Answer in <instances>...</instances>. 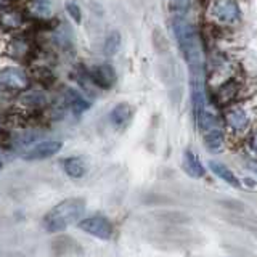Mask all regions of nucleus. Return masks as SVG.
<instances>
[{
  "label": "nucleus",
  "instance_id": "obj_10",
  "mask_svg": "<svg viewBox=\"0 0 257 257\" xmlns=\"http://www.w3.org/2000/svg\"><path fill=\"white\" fill-rule=\"evenodd\" d=\"M31 77L24 69L16 66H7L0 69V87L13 92H23L29 88Z\"/></svg>",
  "mask_w": 257,
  "mask_h": 257
},
{
  "label": "nucleus",
  "instance_id": "obj_15",
  "mask_svg": "<svg viewBox=\"0 0 257 257\" xmlns=\"http://www.w3.org/2000/svg\"><path fill=\"white\" fill-rule=\"evenodd\" d=\"M64 96H66V98H64V101H66V108L71 109L72 114L80 116V114H84L85 111L90 109V101H88L80 92H77L76 88H68Z\"/></svg>",
  "mask_w": 257,
  "mask_h": 257
},
{
  "label": "nucleus",
  "instance_id": "obj_24",
  "mask_svg": "<svg viewBox=\"0 0 257 257\" xmlns=\"http://www.w3.org/2000/svg\"><path fill=\"white\" fill-rule=\"evenodd\" d=\"M31 5L32 10L40 16H45L50 12V0H31Z\"/></svg>",
  "mask_w": 257,
  "mask_h": 257
},
{
  "label": "nucleus",
  "instance_id": "obj_25",
  "mask_svg": "<svg viewBox=\"0 0 257 257\" xmlns=\"http://www.w3.org/2000/svg\"><path fill=\"white\" fill-rule=\"evenodd\" d=\"M246 142H247V147H249V150H251L254 155L257 156V127L254 128V131L247 135V139H246Z\"/></svg>",
  "mask_w": 257,
  "mask_h": 257
},
{
  "label": "nucleus",
  "instance_id": "obj_22",
  "mask_svg": "<svg viewBox=\"0 0 257 257\" xmlns=\"http://www.w3.org/2000/svg\"><path fill=\"white\" fill-rule=\"evenodd\" d=\"M64 8H66V13L71 18V21H74L76 24L82 23V10H80V7H79V4L76 2V0H68L66 5H64Z\"/></svg>",
  "mask_w": 257,
  "mask_h": 257
},
{
  "label": "nucleus",
  "instance_id": "obj_3",
  "mask_svg": "<svg viewBox=\"0 0 257 257\" xmlns=\"http://www.w3.org/2000/svg\"><path fill=\"white\" fill-rule=\"evenodd\" d=\"M172 31L190 69H203V48L195 24L185 18V15H174Z\"/></svg>",
  "mask_w": 257,
  "mask_h": 257
},
{
  "label": "nucleus",
  "instance_id": "obj_11",
  "mask_svg": "<svg viewBox=\"0 0 257 257\" xmlns=\"http://www.w3.org/2000/svg\"><path fill=\"white\" fill-rule=\"evenodd\" d=\"M88 72V79L93 84V87L100 88V90H109L116 85L117 82V74L116 69L109 63H101L93 66Z\"/></svg>",
  "mask_w": 257,
  "mask_h": 257
},
{
  "label": "nucleus",
  "instance_id": "obj_9",
  "mask_svg": "<svg viewBox=\"0 0 257 257\" xmlns=\"http://www.w3.org/2000/svg\"><path fill=\"white\" fill-rule=\"evenodd\" d=\"M28 28V18L23 12L13 7L0 8V32L4 34H21Z\"/></svg>",
  "mask_w": 257,
  "mask_h": 257
},
{
  "label": "nucleus",
  "instance_id": "obj_18",
  "mask_svg": "<svg viewBox=\"0 0 257 257\" xmlns=\"http://www.w3.org/2000/svg\"><path fill=\"white\" fill-rule=\"evenodd\" d=\"M209 169H211L214 175H217L225 183H228L230 187H233V188H239L241 187L239 179L235 174H233L231 169H228L225 164L219 163V161H209Z\"/></svg>",
  "mask_w": 257,
  "mask_h": 257
},
{
  "label": "nucleus",
  "instance_id": "obj_17",
  "mask_svg": "<svg viewBox=\"0 0 257 257\" xmlns=\"http://www.w3.org/2000/svg\"><path fill=\"white\" fill-rule=\"evenodd\" d=\"M183 169L190 177H193V179H203L206 175L204 166L201 164L196 153H193L191 150H187L183 153Z\"/></svg>",
  "mask_w": 257,
  "mask_h": 257
},
{
  "label": "nucleus",
  "instance_id": "obj_1",
  "mask_svg": "<svg viewBox=\"0 0 257 257\" xmlns=\"http://www.w3.org/2000/svg\"><path fill=\"white\" fill-rule=\"evenodd\" d=\"M203 18L215 34H231L246 18V0H206Z\"/></svg>",
  "mask_w": 257,
  "mask_h": 257
},
{
  "label": "nucleus",
  "instance_id": "obj_13",
  "mask_svg": "<svg viewBox=\"0 0 257 257\" xmlns=\"http://www.w3.org/2000/svg\"><path fill=\"white\" fill-rule=\"evenodd\" d=\"M63 147V143L60 140H45V142H40L34 147H31L26 155H24V159H29V161H37V159H47L53 155H56Z\"/></svg>",
  "mask_w": 257,
  "mask_h": 257
},
{
  "label": "nucleus",
  "instance_id": "obj_27",
  "mask_svg": "<svg viewBox=\"0 0 257 257\" xmlns=\"http://www.w3.org/2000/svg\"><path fill=\"white\" fill-rule=\"evenodd\" d=\"M251 169H252V171L257 174V163H252V164H251Z\"/></svg>",
  "mask_w": 257,
  "mask_h": 257
},
{
  "label": "nucleus",
  "instance_id": "obj_12",
  "mask_svg": "<svg viewBox=\"0 0 257 257\" xmlns=\"http://www.w3.org/2000/svg\"><path fill=\"white\" fill-rule=\"evenodd\" d=\"M79 227L84 228L87 233H90V235H95L103 239H108L112 235L111 222L101 215H95V217H90V219H85L84 222L79 223Z\"/></svg>",
  "mask_w": 257,
  "mask_h": 257
},
{
  "label": "nucleus",
  "instance_id": "obj_20",
  "mask_svg": "<svg viewBox=\"0 0 257 257\" xmlns=\"http://www.w3.org/2000/svg\"><path fill=\"white\" fill-rule=\"evenodd\" d=\"M120 44H122V37L117 31H111L109 34L104 39V44H103V52L106 56H114L119 48H120Z\"/></svg>",
  "mask_w": 257,
  "mask_h": 257
},
{
  "label": "nucleus",
  "instance_id": "obj_19",
  "mask_svg": "<svg viewBox=\"0 0 257 257\" xmlns=\"http://www.w3.org/2000/svg\"><path fill=\"white\" fill-rule=\"evenodd\" d=\"M63 167H64V172H66L69 177L72 179H80V177H84L85 172H87V164L82 158H68L63 161Z\"/></svg>",
  "mask_w": 257,
  "mask_h": 257
},
{
  "label": "nucleus",
  "instance_id": "obj_8",
  "mask_svg": "<svg viewBox=\"0 0 257 257\" xmlns=\"http://www.w3.org/2000/svg\"><path fill=\"white\" fill-rule=\"evenodd\" d=\"M2 52L8 58H12L15 61L29 63L36 56V45L29 37L23 36L21 32V34H12L10 39H7Z\"/></svg>",
  "mask_w": 257,
  "mask_h": 257
},
{
  "label": "nucleus",
  "instance_id": "obj_21",
  "mask_svg": "<svg viewBox=\"0 0 257 257\" xmlns=\"http://www.w3.org/2000/svg\"><path fill=\"white\" fill-rule=\"evenodd\" d=\"M31 74H32V77H34V80H36L39 85L50 87L55 82V74L48 68H45V66H36V68H32Z\"/></svg>",
  "mask_w": 257,
  "mask_h": 257
},
{
  "label": "nucleus",
  "instance_id": "obj_2",
  "mask_svg": "<svg viewBox=\"0 0 257 257\" xmlns=\"http://www.w3.org/2000/svg\"><path fill=\"white\" fill-rule=\"evenodd\" d=\"M222 120L227 139H247L257 127V93L233 101L222 108Z\"/></svg>",
  "mask_w": 257,
  "mask_h": 257
},
{
  "label": "nucleus",
  "instance_id": "obj_16",
  "mask_svg": "<svg viewBox=\"0 0 257 257\" xmlns=\"http://www.w3.org/2000/svg\"><path fill=\"white\" fill-rule=\"evenodd\" d=\"M132 116H134V108L128 103L122 101V103H117L116 106L111 109L109 120L116 128H122L131 122Z\"/></svg>",
  "mask_w": 257,
  "mask_h": 257
},
{
  "label": "nucleus",
  "instance_id": "obj_26",
  "mask_svg": "<svg viewBox=\"0 0 257 257\" xmlns=\"http://www.w3.org/2000/svg\"><path fill=\"white\" fill-rule=\"evenodd\" d=\"M13 0H0V8H5V7H12Z\"/></svg>",
  "mask_w": 257,
  "mask_h": 257
},
{
  "label": "nucleus",
  "instance_id": "obj_23",
  "mask_svg": "<svg viewBox=\"0 0 257 257\" xmlns=\"http://www.w3.org/2000/svg\"><path fill=\"white\" fill-rule=\"evenodd\" d=\"M167 2L174 15H185L188 12L193 0H167Z\"/></svg>",
  "mask_w": 257,
  "mask_h": 257
},
{
  "label": "nucleus",
  "instance_id": "obj_4",
  "mask_svg": "<svg viewBox=\"0 0 257 257\" xmlns=\"http://www.w3.org/2000/svg\"><path fill=\"white\" fill-rule=\"evenodd\" d=\"M207 74L206 80L207 85L212 88H217L223 82L233 79L235 76L241 74V63L233 56L228 50L220 48V50L212 52L211 58L207 60Z\"/></svg>",
  "mask_w": 257,
  "mask_h": 257
},
{
  "label": "nucleus",
  "instance_id": "obj_5",
  "mask_svg": "<svg viewBox=\"0 0 257 257\" xmlns=\"http://www.w3.org/2000/svg\"><path fill=\"white\" fill-rule=\"evenodd\" d=\"M257 93V82L255 79L241 72V74L235 76L233 79L223 82L217 88L212 90L214 95V103L219 108L227 106V104L247 98V96H252Z\"/></svg>",
  "mask_w": 257,
  "mask_h": 257
},
{
  "label": "nucleus",
  "instance_id": "obj_7",
  "mask_svg": "<svg viewBox=\"0 0 257 257\" xmlns=\"http://www.w3.org/2000/svg\"><path fill=\"white\" fill-rule=\"evenodd\" d=\"M15 106L20 116L42 114L48 106V95L42 88H26L16 96Z\"/></svg>",
  "mask_w": 257,
  "mask_h": 257
},
{
  "label": "nucleus",
  "instance_id": "obj_14",
  "mask_svg": "<svg viewBox=\"0 0 257 257\" xmlns=\"http://www.w3.org/2000/svg\"><path fill=\"white\" fill-rule=\"evenodd\" d=\"M201 134H203L204 147L211 153H220L225 148V145H227V134H225L223 125L207 128V131Z\"/></svg>",
  "mask_w": 257,
  "mask_h": 257
},
{
  "label": "nucleus",
  "instance_id": "obj_28",
  "mask_svg": "<svg viewBox=\"0 0 257 257\" xmlns=\"http://www.w3.org/2000/svg\"><path fill=\"white\" fill-rule=\"evenodd\" d=\"M2 125H4V122H2V116H0V128H2Z\"/></svg>",
  "mask_w": 257,
  "mask_h": 257
},
{
  "label": "nucleus",
  "instance_id": "obj_6",
  "mask_svg": "<svg viewBox=\"0 0 257 257\" xmlns=\"http://www.w3.org/2000/svg\"><path fill=\"white\" fill-rule=\"evenodd\" d=\"M84 199L79 198H71L60 203L56 207H53L50 212L45 215L44 225L48 231H58L68 227L76 219H79L80 214L84 212Z\"/></svg>",
  "mask_w": 257,
  "mask_h": 257
}]
</instances>
